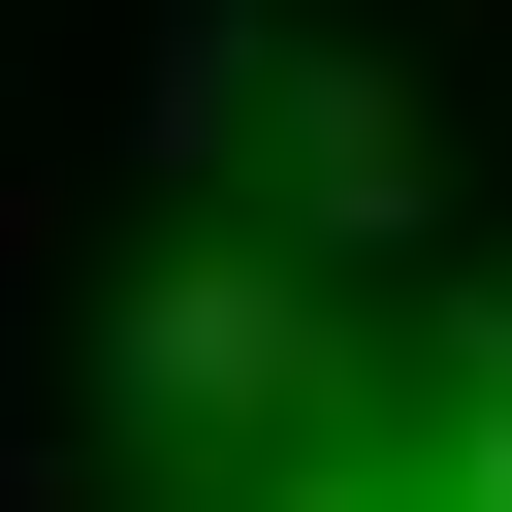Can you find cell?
Listing matches in <instances>:
<instances>
[{
    "label": "cell",
    "mask_w": 512,
    "mask_h": 512,
    "mask_svg": "<svg viewBox=\"0 0 512 512\" xmlns=\"http://www.w3.org/2000/svg\"><path fill=\"white\" fill-rule=\"evenodd\" d=\"M352 384V320L320 288H256V256H160L128 288V352H96V416H320Z\"/></svg>",
    "instance_id": "obj_1"
},
{
    "label": "cell",
    "mask_w": 512,
    "mask_h": 512,
    "mask_svg": "<svg viewBox=\"0 0 512 512\" xmlns=\"http://www.w3.org/2000/svg\"><path fill=\"white\" fill-rule=\"evenodd\" d=\"M288 192H320V224L384 256V224H416V96H384V64H320V128H288Z\"/></svg>",
    "instance_id": "obj_2"
}]
</instances>
